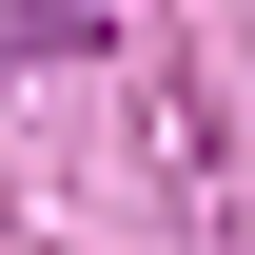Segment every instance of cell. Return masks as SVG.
Returning <instances> with one entry per match:
<instances>
[{
  "mask_svg": "<svg viewBox=\"0 0 255 255\" xmlns=\"http://www.w3.org/2000/svg\"><path fill=\"white\" fill-rule=\"evenodd\" d=\"M0 39H20V59H79V39H98V0H0Z\"/></svg>",
  "mask_w": 255,
  "mask_h": 255,
  "instance_id": "1",
  "label": "cell"
}]
</instances>
